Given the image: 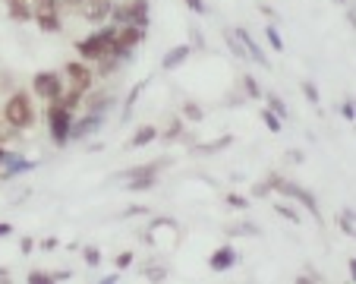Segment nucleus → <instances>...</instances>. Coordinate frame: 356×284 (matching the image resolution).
Segmentation results:
<instances>
[{"instance_id":"1","label":"nucleus","mask_w":356,"mask_h":284,"mask_svg":"<svg viewBox=\"0 0 356 284\" xmlns=\"http://www.w3.org/2000/svg\"><path fill=\"white\" fill-rule=\"evenodd\" d=\"M35 120H38V111L32 104V95H26V92L10 95L7 104H3V123L22 133V129H32Z\"/></svg>"},{"instance_id":"2","label":"nucleus","mask_w":356,"mask_h":284,"mask_svg":"<svg viewBox=\"0 0 356 284\" xmlns=\"http://www.w3.org/2000/svg\"><path fill=\"white\" fill-rule=\"evenodd\" d=\"M114 32H117L114 22H101V26L95 29L92 35H86V38L76 45V51H79V61L95 63L98 57L111 54V47H114Z\"/></svg>"},{"instance_id":"3","label":"nucleus","mask_w":356,"mask_h":284,"mask_svg":"<svg viewBox=\"0 0 356 284\" xmlns=\"http://www.w3.org/2000/svg\"><path fill=\"white\" fill-rule=\"evenodd\" d=\"M268 183H271V189H275V193H281V196H290L293 203H300L302 209L309 212L316 221H322V209H318L316 196H312L306 187H300V183H293V180H284V177H277V174H268Z\"/></svg>"},{"instance_id":"4","label":"nucleus","mask_w":356,"mask_h":284,"mask_svg":"<svg viewBox=\"0 0 356 284\" xmlns=\"http://www.w3.org/2000/svg\"><path fill=\"white\" fill-rule=\"evenodd\" d=\"M108 22H114V26H127L129 22V26L148 29L152 26V19H148V0H123V3H114Z\"/></svg>"},{"instance_id":"5","label":"nucleus","mask_w":356,"mask_h":284,"mask_svg":"<svg viewBox=\"0 0 356 284\" xmlns=\"http://www.w3.org/2000/svg\"><path fill=\"white\" fill-rule=\"evenodd\" d=\"M73 111H67L60 102H47V133L54 139V145H67L70 127H73Z\"/></svg>"},{"instance_id":"6","label":"nucleus","mask_w":356,"mask_h":284,"mask_svg":"<svg viewBox=\"0 0 356 284\" xmlns=\"http://www.w3.org/2000/svg\"><path fill=\"white\" fill-rule=\"evenodd\" d=\"M32 95L41 102H60L63 95V73L57 70H41L32 76Z\"/></svg>"},{"instance_id":"7","label":"nucleus","mask_w":356,"mask_h":284,"mask_svg":"<svg viewBox=\"0 0 356 284\" xmlns=\"http://www.w3.org/2000/svg\"><path fill=\"white\" fill-rule=\"evenodd\" d=\"M63 73V82H70L73 88H79V92H92L95 86V70L88 67L86 61H70L67 67L60 70Z\"/></svg>"},{"instance_id":"8","label":"nucleus","mask_w":356,"mask_h":284,"mask_svg":"<svg viewBox=\"0 0 356 284\" xmlns=\"http://www.w3.org/2000/svg\"><path fill=\"white\" fill-rule=\"evenodd\" d=\"M104 120H108V114H95V111H88L86 117H79V120H73V127H70V142H82L88 139V136H95L101 127H104Z\"/></svg>"},{"instance_id":"9","label":"nucleus","mask_w":356,"mask_h":284,"mask_svg":"<svg viewBox=\"0 0 356 284\" xmlns=\"http://www.w3.org/2000/svg\"><path fill=\"white\" fill-rule=\"evenodd\" d=\"M111 7H114V0H79V16L92 26H101V22H108L111 16Z\"/></svg>"},{"instance_id":"10","label":"nucleus","mask_w":356,"mask_h":284,"mask_svg":"<svg viewBox=\"0 0 356 284\" xmlns=\"http://www.w3.org/2000/svg\"><path fill=\"white\" fill-rule=\"evenodd\" d=\"M240 262V253H236V246H218L215 253L209 256V269L211 271H230L234 265Z\"/></svg>"},{"instance_id":"11","label":"nucleus","mask_w":356,"mask_h":284,"mask_svg":"<svg viewBox=\"0 0 356 284\" xmlns=\"http://www.w3.org/2000/svg\"><path fill=\"white\" fill-rule=\"evenodd\" d=\"M236 38H240V45H243V51H246V57H252V61L259 63V67H271V61H268V54L262 51V45H259L252 35L246 32V29H236Z\"/></svg>"},{"instance_id":"12","label":"nucleus","mask_w":356,"mask_h":284,"mask_svg":"<svg viewBox=\"0 0 356 284\" xmlns=\"http://www.w3.org/2000/svg\"><path fill=\"white\" fill-rule=\"evenodd\" d=\"M38 168V161L35 158H22V155H10V161L3 164V174H0V180H10V177H19V174H29V171Z\"/></svg>"},{"instance_id":"13","label":"nucleus","mask_w":356,"mask_h":284,"mask_svg":"<svg viewBox=\"0 0 356 284\" xmlns=\"http://www.w3.org/2000/svg\"><path fill=\"white\" fill-rule=\"evenodd\" d=\"M189 54H193V47H189V45H177V47H170L168 54L161 57V70H164V73H174L177 67H183V63L189 61Z\"/></svg>"},{"instance_id":"14","label":"nucleus","mask_w":356,"mask_h":284,"mask_svg":"<svg viewBox=\"0 0 356 284\" xmlns=\"http://www.w3.org/2000/svg\"><path fill=\"white\" fill-rule=\"evenodd\" d=\"M82 104H86L88 111H95V114H108L111 108L117 104V98L114 95H108V92H98V95H82Z\"/></svg>"},{"instance_id":"15","label":"nucleus","mask_w":356,"mask_h":284,"mask_svg":"<svg viewBox=\"0 0 356 284\" xmlns=\"http://www.w3.org/2000/svg\"><path fill=\"white\" fill-rule=\"evenodd\" d=\"M7 13H10V19H13V22H32L35 19V10H32V3H29V0H10Z\"/></svg>"},{"instance_id":"16","label":"nucleus","mask_w":356,"mask_h":284,"mask_svg":"<svg viewBox=\"0 0 356 284\" xmlns=\"http://www.w3.org/2000/svg\"><path fill=\"white\" fill-rule=\"evenodd\" d=\"M120 67H123V61L117 54H104V57H98V61H95V76L108 79V76H114Z\"/></svg>"},{"instance_id":"17","label":"nucleus","mask_w":356,"mask_h":284,"mask_svg":"<svg viewBox=\"0 0 356 284\" xmlns=\"http://www.w3.org/2000/svg\"><path fill=\"white\" fill-rule=\"evenodd\" d=\"M35 22H38V29H41V32H47V35L63 32L60 13H35Z\"/></svg>"},{"instance_id":"18","label":"nucleus","mask_w":356,"mask_h":284,"mask_svg":"<svg viewBox=\"0 0 356 284\" xmlns=\"http://www.w3.org/2000/svg\"><path fill=\"white\" fill-rule=\"evenodd\" d=\"M158 139V129L152 127V123H145V127L136 129V136L129 139V149H145L148 142H155Z\"/></svg>"},{"instance_id":"19","label":"nucleus","mask_w":356,"mask_h":284,"mask_svg":"<svg viewBox=\"0 0 356 284\" xmlns=\"http://www.w3.org/2000/svg\"><path fill=\"white\" fill-rule=\"evenodd\" d=\"M234 145V136H218V139H211V142H205V145H199V155H218V152H224V149H230Z\"/></svg>"},{"instance_id":"20","label":"nucleus","mask_w":356,"mask_h":284,"mask_svg":"<svg viewBox=\"0 0 356 284\" xmlns=\"http://www.w3.org/2000/svg\"><path fill=\"white\" fill-rule=\"evenodd\" d=\"M82 95H86V92H79V88H73V86H70V88H63V95H60V104H63V108H67V111H76V108H79V104H82Z\"/></svg>"},{"instance_id":"21","label":"nucleus","mask_w":356,"mask_h":284,"mask_svg":"<svg viewBox=\"0 0 356 284\" xmlns=\"http://www.w3.org/2000/svg\"><path fill=\"white\" fill-rule=\"evenodd\" d=\"M262 98H265V104H268V111H275V114L281 117V120H287V117H290L287 104H284L281 98H277V95H262Z\"/></svg>"},{"instance_id":"22","label":"nucleus","mask_w":356,"mask_h":284,"mask_svg":"<svg viewBox=\"0 0 356 284\" xmlns=\"http://www.w3.org/2000/svg\"><path fill=\"white\" fill-rule=\"evenodd\" d=\"M243 88H246V98H252V102H259V98H262V86H259V79H252V76H243Z\"/></svg>"},{"instance_id":"23","label":"nucleus","mask_w":356,"mask_h":284,"mask_svg":"<svg viewBox=\"0 0 356 284\" xmlns=\"http://www.w3.org/2000/svg\"><path fill=\"white\" fill-rule=\"evenodd\" d=\"M142 88H145V82H136L133 88H129V95H127V104H123V120L129 117V111H133V104L139 102V95H142Z\"/></svg>"},{"instance_id":"24","label":"nucleus","mask_w":356,"mask_h":284,"mask_svg":"<svg viewBox=\"0 0 356 284\" xmlns=\"http://www.w3.org/2000/svg\"><path fill=\"white\" fill-rule=\"evenodd\" d=\"M82 262H86L88 269H98L101 265V250L98 246H82Z\"/></svg>"},{"instance_id":"25","label":"nucleus","mask_w":356,"mask_h":284,"mask_svg":"<svg viewBox=\"0 0 356 284\" xmlns=\"http://www.w3.org/2000/svg\"><path fill=\"white\" fill-rule=\"evenodd\" d=\"M183 117H186V120H193V123H202V120H205V111H202L195 102H186V104H183Z\"/></svg>"},{"instance_id":"26","label":"nucleus","mask_w":356,"mask_h":284,"mask_svg":"<svg viewBox=\"0 0 356 284\" xmlns=\"http://www.w3.org/2000/svg\"><path fill=\"white\" fill-rule=\"evenodd\" d=\"M262 120H265V127H268L271 133H281V129H284V120L275 114V111H268V108L262 111Z\"/></svg>"},{"instance_id":"27","label":"nucleus","mask_w":356,"mask_h":284,"mask_svg":"<svg viewBox=\"0 0 356 284\" xmlns=\"http://www.w3.org/2000/svg\"><path fill=\"white\" fill-rule=\"evenodd\" d=\"M35 13H57L60 10V0H32Z\"/></svg>"},{"instance_id":"28","label":"nucleus","mask_w":356,"mask_h":284,"mask_svg":"<svg viewBox=\"0 0 356 284\" xmlns=\"http://www.w3.org/2000/svg\"><path fill=\"white\" fill-rule=\"evenodd\" d=\"M302 95H306V102L318 108V98H322V95H318V86L312 79H302Z\"/></svg>"},{"instance_id":"29","label":"nucleus","mask_w":356,"mask_h":284,"mask_svg":"<svg viewBox=\"0 0 356 284\" xmlns=\"http://www.w3.org/2000/svg\"><path fill=\"white\" fill-rule=\"evenodd\" d=\"M158 136H161L164 142H174V139H180V136H183V120H180V117H177V120L170 123V127L164 129V133H158Z\"/></svg>"},{"instance_id":"30","label":"nucleus","mask_w":356,"mask_h":284,"mask_svg":"<svg viewBox=\"0 0 356 284\" xmlns=\"http://www.w3.org/2000/svg\"><path fill=\"white\" fill-rule=\"evenodd\" d=\"M26 281L29 284H54V278H51V271L35 269V271H29V275H26Z\"/></svg>"},{"instance_id":"31","label":"nucleus","mask_w":356,"mask_h":284,"mask_svg":"<svg viewBox=\"0 0 356 284\" xmlns=\"http://www.w3.org/2000/svg\"><path fill=\"white\" fill-rule=\"evenodd\" d=\"M142 278H145V281H168V271L158 269V265H148V269L142 271Z\"/></svg>"},{"instance_id":"32","label":"nucleus","mask_w":356,"mask_h":284,"mask_svg":"<svg viewBox=\"0 0 356 284\" xmlns=\"http://www.w3.org/2000/svg\"><path fill=\"white\" fill-rule=\"evenodd\" d=\"M265 35H268V45L275 47L277 54H281V51H284V38H281V32H277L275 26H268V29H265Z\"/></svg>"},{"instance_id":"33","label":"nucleus","mask_w":356,"mask_h":284,"mask_svg":"<svg viewBox=\"0 0 356 284\" xmlns=\"http://www.w3.org/2000/svg\"><path fill=\"white\" fill-rule=\"evenodd\" d=\"M224 199H227V205H230V209H249V199L246 196H240V193H227V196H224Z\"/></svg>"},{"instance_id":"34","label":"nucleus","mask_w":356,"mask_h":284,"mask_svg":"<svg viewBox=\"0 0 356 284\" xmlns=\"http://www.w3.org/2000/svg\"><path fill=\"white\" fill-rule=\"evenodd\" d=\"M275 212H277V215H284V218H287V221H300V212H296V209H290V205H284V203H277L275 205Z\"/></svg>"},{"instance_id":"35","label":"nucleus","mask_w":356,"mask_h":284,"mask_svg":"<svg viewBox=\"0 0 356 284\" xmlns=\"http://www.w3.org/2000/svg\"><path fill=\"white\" fill-rule=\"evenodd\" d=\"M271 193H275V189H271L268 180H262V183H256V187H252V199H265V196H271Z\"/></svg>"},{"instance_id":"36","label":"nucleus","mask_w":356,"mask_h":284,"mask_svg":"<svg viewBox=\"0 0 356 284\" xmlns=\"http://www.w3.org/2000/svg\"><path fill=\"white\" fill-rule=\"evenodd\" d=\"M189 7V13H195V16H205L209 13V7H205V0H183Z\"/></svg>"},{"instance_id":"37","label":"nucleus","mask_w":356,"mask_h":284,"mask_svg":"<svg viewBox=\"0 0 356 284\" xmlns=\"http://www.w3.org/2000/svg\"><path fill=\"white\" fill-rule=\"evenodd\" d=\"M341 230H343V234H353V212H350V209L341 212Z\"/></svg>"},{"instance_id":"38","label":"nucleus","mask_w":356,"mask_h":284,"mask_svg":"<svg viewBox=\"0 0 356 284\" xmlns=\"http://www.w3.org/2000/svg\"><path fill=\"white\" fill-rule=\"evenodd\" d=\"M114 265H117L120 271H123V269H129V265H133V253H129V250H127V253H117Z\"/></svg>"},{"instance_id":"39","label":"nucleus","mask_w":356,"mask_h":284,"mask_svg":"<svg viewBox=\"0 0 356 284\" xmlns=\"http://www.w3.org/2000/svg\"><path fill=\"white\" fill-rule=\"evenodd\" d=\"M227 47L234 51L236 57H246V51H243V45H240V38H236V35H227Z\"/></svg>"},{"instance_id":"40","label":"nucleus","mask_w":356,"mask_h":284,"mask_svg":"<svg viewBox=\"0 0 356 284\" xmlns=\"http://www.w3.org/2000/svg\"><path fill=\"white\" fill-rule=\"evenodd\" d=\"M341 114H343V120H356V108H353V102H350V98L341 104Z\"/></svg>"},{"instance_id":"41","label":"nucleus","mask_w":356,"mask_h":284,"mask_svg":"<svg viewBox=\"0 0 356 284\" xmlns=\"http://www.w3.org/2000/svg\"><path fill=\"white\" fill-rule=\"evenodd\" d=\"M189 41H193L189 47H205V35H199V29H193V32H189Z\"/></svg>"},{"instance_id":"42","label":"nucleus","mask_w":356,"mask_h":284,"mask_svg":"<svg viewBox=\"0 0 356 284\" xmlns=\"http://www.w3.org/2000/svg\"><path fill=\"white\" fill-rule=\"evenodd\" d=\"M296 281H300V284H318V281H322V278H318V275H306V271H300V275H296Z\"/></svg>"},{"instance_id":"43","label":"nucleus","mask_w":356,"mask_h":284,"mask_svg":"<svg viewBox=\"0 0 356 284\" xmlns=\"http://www.w3.org/2000/svg\"><path fill=\"white\" fill-rule=\"evenodd\" d=\"M51 278H54V281H70V278H73V271L60 269V271H51Z\"/></svg>"},{"instance_id":"44","label":"nucleus","mask_w":356,"mask_h":284,"mask_svg":"<svg viewBox=\"0 0 356 284\" xmlns=\"http://www.w3.org/2000/svg\"><path fill=\"white\" fill-rule=\"evenodd\" d=\"M136 215H148V209H145V205H129L127 218H136Z\"/></svg>"},{"instance_id":"45","label":"nucleus","mask_w":356,"mask_h":284,"mask_svg":"<svg viewBox=\"0 0 356 284\" xmlns=\"http://www.w3.org/2000/svg\"><path fill=\"white\" fill-rule=\"evenodd\" d=\"M57 246H60V240H57V237H47L44 244H41V250H47V253H51V250H57Z\"/></svg>"},{"instance_id":"46","label":"nucleus","mask_w":356,"mask_h":284,"mask_svg":"<svg viewBox=\"0 0 356 284\" xmlns=\"http://www.w3.org/2000/svg\"><path fill=\"white\" fill-rule=\"evenodd\" d=\"M19 246H22V253H32V250H35V240H32V237H26Z\"/></svg>"},{"instance_id":"47","label":"nucleus","mask_w":356,"mask_h":284,"mask_svg":"<svg viewBox=\"0 0 356 284\" xmlns=\"http://www.w3.org/2000/svg\"><path fill=\"white\" fill-rule=\"evenodd\" d=\"M117 281H120V275H117V271H114V275H104V278H101V284H117Z\"/></svg>"},{"instance_id":"48","label":"nucleus","mask_w":356,"mask_h":284,"mask_svg":"<svg viewBox=\"0 0 356 284\" xmlns=\"http://www.w3.org/2000/svg\"><path fill=\"white\" fill-rule=\"evenodd\" d=\"M10 234H13V224L3 221V224H0V237H10Z\"/></svg>"},{"instance_id":"49","label":"nucleus","mask_w":356,"mask_h":284,"mask_svg":"<svg viewBox=\"0 0 356 284\" xmlns=\"http://www.w3.org/2000/svg\"><path fill=\"white\" fill-rule=\"evenodd\" d=\"M60 7H70V10H76V7H79V0H60Z\"/></svg>"},{"instance_id":"50","label":"nucleus","mask_w":356,"mask_h":284,"mask_svg":"<svg viewBox=\"0 0 356 284\" xmlns=\"http://www.w3.org/2000/svg\"><path fill=\"white\" fill-rule=\"evenodd\" d=\"M0 281H10V271L7 269H0Z\"/></svg>"},{"instance_id":"51","label":"nucleus","mask_w":356,"mask_h":284,"mask_svg":"<svg viewBox=\"0 0 356 284\" xmlns=\"http://www.w3.org/2000/svg\"><path fill=\"white\" fill-rule=\"evenodd\" d=\"M337 3H343V0H337Z\"/></svg>"},{"instance_id":"52","label":"nucleus","mask_w":356,"mask_h":284,"mask_svg":"<svg viewBox=\"0 0 356 284\" xmlns=\"http://www.w3.org/2000/svg\"><path fill=\"white\" fill-rule=\"evenodd\" d=\"M7 3H10V0H7Z\"/></svg>"}]
</instances>
